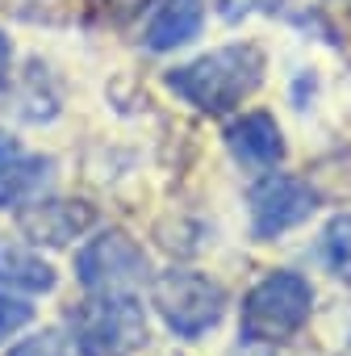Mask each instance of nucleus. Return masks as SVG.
Masks as SVG:
<instances>
[{
  "mask_svg": "<svg viewBox=\"0 0 351 356\" xmlns=\"http://www.w3.org/2000/svg\"><path fill=\"white\" fill-rule=\"evenodd\" d=\"M264 51L255 42H230V47H218L185 67H171L167 72V88L189 101L193 109L201 113H230L234 105H243L259 84H264Z\"/></svg>",
  "mask_w": 351,
  "mask_h": 356,
  "instance_id": "1",
  "label": "nucleus"
},
{
  "mask_svg": "<svg viewBox=\"0 0 351 356\" xmlns=\"http://www.w3.org/2000/svg\"><path fill=\"white\" fill-rule=\"evenodd\" d=\"M314 310V285L301 273H268L247 298H243V318L239 335L243 343H284L309 323Z\"/></svg>",
  "mask_w": 351,
  "mask_h": 356,
  "instance_id": "2",
  "label": "nucleus"
},
{
  "mask_svg": "<svg viewBox=\"0 0 351 356\" xmlns=\"http://www.w3.org/2000/svg\"><path fill=\"white\" fill-rule=\"evenodd\" d=\"M151 302L180 339H197L209 327H218V318L226 310V289L205 273L167 268L151 281Z\"/></svg>",
  "mask_w": 351,
  "mask_h": 356,
  "instance_id": "3",
  "label": "nucleus"
},
{
  "mask_svg": "<svg viewBox=\"0 0 351 356\" xmlns=\"http://www.w3.org/2000/svg\"><path fill=\"white\" fill-rule=\"evenodd\" d=\"M76 348L84 356H126L146 343V314L130 293H101L80 302L76 314Z\"/></svg>",
  "mask_w": 351,
  "mask_h": 356,
  "instance_id": "4",
  "label": "nucleus"
},
{
  "mask_svg": "<svg viewBox=\"0 0 351 356\" xmlns=\"http://www.w3.org/2000/svg\"><path fill=\"white\" fill-rule=\"evenodd\" d=\"M76 277L92 293H130L151 277V264H146V252L126 231H105L80 248Z\"/></svg>",
  "mask_w": 351,
  "mask_h": 356,
  "instance_id": "5",
  "label": "nucleus"
},
{
  "mask_svg": "<svg viewBox=\"0 0 351 356\" xmlns=\"http://www.w3.org/2000/svg\"><path fill=\"white\" fill-rule=\"evenodd\" d=\"M314 210H318V189H309V181L289 176V172H268L251 189V235L268 243L301 227Z\"/></svg>",
  "mask_w": 351,
  "mask_h": 356,
  "instance_id": "6",
  "label": "nucleus"
},
{
  "mask_svg": "<svg viewBox=\"0 0 351 356\" xmlns=\"http://www.w3.org/2000/svg\"><path fill=\"white\" fill-rule=\"evenodd\" d=\"M92 222H96V210H92L88 202H67V197L34 202L30 210H22V231H26L34 243H46V248H67V243L80 239Z\"/></svg>",
  "mask_w": 351,
  "mask_h": 356,
  "instance_id": "7",
  "label": "nucleus"
},
{
  "mask_svg": "<svg viewBox=\"0 0 351 356\" xmlns=\"http://www.w3.org/2000/svg\"><path fill=\"white\" fill-rule=\"evenodd\" d=\"M226 147L247 168H276L284 159V134L272 113H243L226 126Z\"/></svg>",
  "mask_w": 351,
  "mask_h": 356,
  "instance_id": "8",
  "label": "nucleus"
},
{
  "mask_svg": "<svg viewBox=\"0 0 351 356\" xmlns=\"http://www.w3.org/2000/svg\"><path fill=\"white\" fill-rule=\"evenodd\" d=\"M205 26V0H159V9L151 13L142 30L146 51H176L201 34Z\"/></svg>",
  "mask_w": 351,
  "mask_h": 356,
  "instance_id": "9",
  "label": "nucleus"
},
{
  "mask_svg": "<svg viewBox=\"0 0 351 356\" xmlns=\"http://www.w3.org/2000/svg\"><path fill=\"white\" fill-rule=\"evenodd\" d=\"M55 176V159L46 155H22V159H5L0 163V210H17L38 202V193L51 185Z\"/></svg>",
  "mask_w": 351,
  "mask_h": 356,
  "instance_id": "10",
  "label": "nucleus"
},
{
  "mask_svg": "<svg viewBox=\"0 0 351 356\" xmlns=\"http://www.w3.org/2000/svg\"><path fill=\"white\" fill-rule=\"evenodd\" d=\"M0 281H9L26 293H51L55 289V268L46 260H38L30 248L13 243V239H0Z\"/></svg>",
  "mask_w": 351,
  "mask_h": 356,
  "instance_id": "11",
  "label": "nucleus"
},
{
  "mask_svg": "<svg viewBox=\"0 0 351 356\" xmlns=\"http://www.w3.org/2000/svg\"><path fill=\"white\" fill-rule=\"evenodd\" d=\"M322 260L343 285H351V214H334L322 231Z\"/></svg>",
  "mask_w": 351,
  "mask_h": 356,
  "instance_id": "12",
  "label": "nucleus"
},
{
  "mask_svg": "<svg viewBox=\"0 0 351 356\" xmlns=\"http://www.w3.org/2000/svg\"><path fill=\"white\" fill-rule=\"evenodd\" d=\"M9 356H71V348H67V339L59 331H42V335L26 339L22 348H13Z\"/></svg>",
  "mask_w": 351,
  "mask_h": 356,
  "instance_id": "13",
  "label": "nucleus"
},
{
  "mask_svg": "<svg viewBox=\"0 0 351 356\" xmlns=\"http://www.w3.org/2000/svg\"><path fill=\"white\" fill-rule=\"evenodd\" d=\"M30 318H34V310H30L26 302H17V298H9V293H0V339L13 335V331H22Z\"/></svg>",
  "mask_w": 351,
  "mask_h": 356,
  "instance_id": "14",
  "label": "nucleus"
},
{
  "mask_svg": "<svg viewBox=\"0 0 351 356\" xmlns=\"http://www.w3.org/2000/svg\"><path fill=\"white\" fill-rule=\"evenodd\" d=\"M218 9H222V17H226V22H243V17H247V13H255V9L276 13V0H218Z\"/></svg>",
  "mask_w": 351,
  "mask_h": 356,
  "instance_id": "15",
  "label": "nucleus"
},
{
  "mask_svg": "<svg viewBox=\"0 0 351 356\" xmlns=\"http://www.w3.org/2000/svg\"><path fill=\"white\" fill-rule=\"evenodd\" d=\"M9 63H13V47H9V38H5V34H0V80H5Z\"/></svg>",
  "mask_w": 351,
  "mask_h": 356,
  "instance_id": "16",
  "label": "nucleus"
}]
</instances>
